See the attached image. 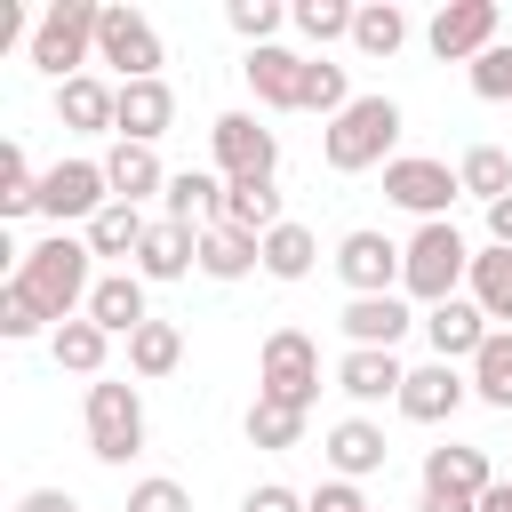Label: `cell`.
Returning <instances> with one entry per match:
<instances>
[{"label":"cell","mask_w":512,"mask_h":512,"mask_svg":"<svg viewBox=\"0 0 512 512\" xmlns=\"http://www.w3.org/2000/svg\"><path fill=\"white\" fill-rule=\"evenodd\" d=\"M88 256H96L88 240H64V232H56V240L24 248V272H16V288H24V296H32V304H40L56 328H64V320H72V304H88V296H96V280H88Z\"/></svg>","instance_id":"6da1fadb"},{"label":"cell","mask_w":512,"mask_h":512,"mask_svg":"<svg viewBox=\"0 0 512 512\" xmlns=\"http://www.w3.org/2000/svg\"><path fill=\"white\" fill-rule=\"evenodd\" d=\"M392 136H400V104L392 96H352L336 120H328V168L336 176H360V168H376L384 152H392Z\"/></svg>","instance_id":"7a4b0ae2"},{"label":"cell","mask_w":512,"mask_h":512,"mask_svg":"<svg viewBox=\"0 0 512 512\" xmlns=\"http://www.w3.org/2000/svg\"><path fill=\"white\" fill-rule=\"evenodd\" d=\"M400 256H408V272H400V280H408V296H424V304H448V296H456V280L472 272V248H464V232H456L448 216H440V224H424Z\"/></svg>","instance_id":"3957f363"},{"label":"cell","mask_w":512,"mask_h":512,"mask_svg":"<svg viewBox=\"0 0 512 512\" xmlns=\"http://www.w3.org/2000/svg\"><path fill=\"white\" fill-rule=\"evenodd\" d=\"M136 448H144V400H136V384L96 376V384H88V456L128 464Z\"/></svg>","instance_id":"277c9868"},{"label":"cell","mask_w":512,"mask_h":512,"mask_svg":"<svg viewBox=\"0 0 512 512\" xmlns=\"http://www.w3.org/2000/svg\"><path fill=\"white\" fill-rule=\"evenodd\" d=\"M96 24H104V8L56 0V8L40 16V32H32V64L56 72V80H80V64H88V48H96Z\"/></svg>","instance_id":"5b68a950"},{"label":"cell","mask_w":512,"mask_h":512,"mask_svg":"<svg viewBox=\"0 0 512 512\" xmlns=\"http://www.w3.org/2000/svg\"><path fill=\"white\" fill-rule=\"evenodd\" d=\"M312 392H320V352H312V336H304V328H272V336H264V384H256V400L312 408Z\"/></svg>","instance_id":"8992f818"},{"label":"cell","mask_w":512,"mask_h":512,"mask_svg":"<svg viewBox=\"0 0 512 512\" xmlns=\"http://www.w3.org/2000/svg\"><path fill=\"white\" fill-rule=\"evenodd\" d=\"M96 64H112L120 88H128V80H160V32H152L136 8H104V24H96Z\"/></svg>","instance_id":"52a82bcc"},{"label":"cell","mask_w":512,"mask_h":512,"mask_svg":"<svg viewBox=\"0 0 512 512\" xmlns=\"http://www.w3.org/2000/svg\"><path fill=\"white\" fill-rule=\"evenodd\" d=\"M208 136H216V168H224V184H248V176H272V168H280V136L256 128L248 112H224Z\"/></svg>","instance_id":"ba28073f"},{"label":"cell","mask_w":512,"mask_h":512,"mask_svg":"<svg viewBox=\"0 0 512 512\" xmlns=\"http://www.w3.org/2000/svg\"><path fill=\"white\" fill-rule=\"evenodd\" d=\"M104 192H112V184H104V160H56V168L40 176V216H56V224H64V216H88V224H96V216L112 208Z\"/></svg>","instance_id":"9c48e42d"},{"label":"cell","mask_w":512,"mask_h":512,"mask_svg":"<svg viewBox=\"0 0 512 512\" xmlns=\"http://www.w3.org/2000/svg\"><path fill=\"white\" fill-rule=\"evenodd\" d=\"M424 40H432V56H440V64H456V56H472V64H480V56L496 48V0H448V8L432 16V32H424Z\"/></svg>","instance_id":"30bf717a"},{"label":"cell","mask_w":512,"mask_h":512,"mask_svg":"<svg viewBox=\"0 0 512 512\" xmlns=\"http://www.w3.org/2000/svg\"><path fill=\"white\" fill-rule=\"evenodd\" d=\"M336 272H344V288H352V296H392V280L408 272V256H400L384 232H344Z\"/></svg>","instance_id":"8fae6325"},{"label":"cell","mask_w":512,"mask_h":512,"mask_svg":"<svg viewBox=\"0 0 512 512\" xmlns=\"http://www.w3.org/2000/svg\"><path fill=\"white\" fill-rule=\"evenodd\" d=\"M384 192H392L400 208H416L424 224H440V208H448L464 184H456V168H440V160H384Z\"/></svg>","instance_id":"7c38bea8"},{"label":"cell","mask_w":512,"mask_h":512,"mask_svg":"<svg viewBox=\"0 0 512 512\" xmlns=\"http://www.w3.org/2000/svg\"><path fill=\"white\" fill-rule=\"evenodd\" d=\"M424 336H432V352L456 368V360H480V344H488L496 328H488V312H480V304L448 296V304H432V312H424Z\"/></svg>","instance_id":"4fadbf2b"},{"label":"cell","mask_w":512,"mask_h":512,"mask_svg":"<svg viewBox=\"0 0 512 512\" xmlns=\"http://www.w3.org/2000/svg\"><path fill=\"white\" fill-rule=\"evenodd\" d=\"M456 400H464V376H456L448 360L408 368V384H400V416H408V424H440V416H456Z\"/></svg>","instance_id":"5bb4252c"},{"label":"cell","mask_w":512,"mask_h":512,"mask_svg":"<svg viewBox=\"0 0 512 512\" xmlns=\"http://www.w3.org/2000/svg\"><path fill=\"white\" fill-rule=\"evenodd\" d=\"M304 64H312V56H288V48H272V40H264V48H248V64H240V72H248V88H256L264 104L296 112V96H304Z\"/></svg>","instance_id":"9a60e30c"},{"label":"cell","mask_w":512,"mask_h":512,"mask_svg":"<svg viewBox=\"0 0 512 512\" xmlns=\"http://www.w3.org/2000/svg\"><path fill=\"white\" fill-rule=\"evenodd\" d=\"M168 120H176L168 80H128L120 88V144H152V136H168Z\"/></svg>","instance_id":"2e32d148"},{"label":"cell","mask_w":512,"mask_h":512,"mask_svg":"<svg viewBox=\"0 0 512 512\" xmlns=\"http://www.w3.org/2000/svg\"><path fill=\"white\" fill-rule=\"evenodd\" d=\"M200 264V232L192 224H152L136 248V280H184Z\"/></svg>","instance_id":"e0dca14e"},{"label":"cell","mask_w":512,"mask_h":512,"mask_svg":"<svg viewBox=\"0 0 512 512\" xmlns=\"http://www.w3.org/2000/svg\"><path fill=\"white\" fill-rule=\"evenodd\" d=\"M344 336H352L360 352H392V344L408 336V304H400V296H352V304H344Z\"/></svg>","instance_id":"ac0fdd59"},{"label":"cell","mask_w":512,"mask_h":512,"mask_svg":"<svg viewBox=\"0 0 512 512\" xmlns=\"http://www.w3.org/2000/svg\"><path fill=\"white\" fill-rule=\"evenodd\" d=\"M88 320H96L104 336H136V328H144V280H136V272H104L96 296H88Z\"/></svg>","instance_id":"d6986e66"},{"label":"cell","mask_w":512,"mask_h":512,"mask_svg":"<svg viewBox=\"0 0 512 512\" xmlns=\"http://www.w3.org/2000/svg\"><path fill=\"white\" fill-rule=\"evenodd\" d=\"M168 224H224V184L208 176V168H184V176H168Z\"/></svg>","instance_id":"ffe728a7"},{"label":"cell","mask_w":512,"mask_h":512,"mask_svg":"<svg viewBox=\"0 0 512 512\" xmlns=\"http://www.w3.org/2000/svg\"><path fill=\"white\" fill-rule=\"evenodd\" d=\"M248 264H264V240L256 232H240V224H208L200 232V272L208 280H240Z\"/></svg>","instance_id":"44dd1931"},{"label":"cell","mask_w":512,"mask_h":512,"mask_svg":"<svg viewBox=\"0 0 512 512\" xmlns=\"http://www.w3.org/2000/svg\"><path fill=\"white\" fill-rule=\"evenodd\" d=\"M336 384L352 392V400H400V384H408V368L392 360V352H344V368H336Z\"/></svg>","instance_id":"7402d4cb"},{"label":"cell","mask_w":512,"mask_h":512,"mask_svg":"<svg viewBox=\"0 0 512 512\" xmlns=\"http://www.w3.org/2000/svg\"><path fill=\"white\" fill-rule=\"evenodd\" d=\"M56 112H64V128H120V88H104V80H64L56 88Z\"/></svg>","instance_id":"603a6c76"},{"label":"cell","mask_w":512,"mask_h":512,"mask_svg":"<svg viewBox=\"0 0 512 512\" xmlns=\"http://www.w3.org/2000/svg\"><path fill=\"white\" fill-rule=\"evenodd\" d=\"M224 224H240V232H280L288 216H280V192H272V176H248V184H224Z\"/></svg>","instance_id":"cb8c5ba5"},{"label":"cell","mask_w":512,"mask_h":512,"mask_svg":"<svg viewBox=\"0 0 512 512\" xmlns=\"http://www.w3.org/2000/svg\"><path fill=\"white\" fill-rule=\"evenodd\" d=\"M424 488H448V496H488V456L480 448H432L424 456Z\"/></svg>","instance_id":"d4e9b609"},{"label":"cell","mask_w":512,"mask_h":512,"mask_svg":"<svg viewBox=\"0 0 512 512\" xmlns=\"http://www.w3.org/2000/svg\"><path fill=\"white\" fill-rule=\"evenodd\" d=\"M104 184H112V192H120V200L136 208V200H144V192H160L168 176H160L152 144H112V160H104Z\"/></svg>","instance_id":"484cf974"},{"label":"cell","mask_w":512,"mask_h":512,"mask_svg":"<svg viewBox=\"0 0 512 512\" xmlns=\"http://www.w3.org/2000/svg\"><path fill=\"white\" fill-rule=\"evenodd\" d=\"M328 464H336L344 480L376 472V464H384V432H376V424H360V416H352V424H336V432H328Z\"/></svg>","instance_id":"4316f807"},{"label":"cell","mask_w":512,"mask_h":512,"mask_svg":"<svg viewBox=\"0 0 512 512\" xmlns=\"http://www.w3.org/2000/svg\"><path fill=\"white\" fill-rule=\"evenodd\" d=\"M472 392H480L488 408H512V328H496V336L480 344V360H472Z\"/></svg>","instance_id":"83f0119b"},{"label":"cell","mask_w":512,"mask_h":512,"mask_svg":"<svg viewBox=\"0 0 512 512\" xmlns=\"http://www.w3.org/2000/svg\"><path fill=\"white\" fill-rule=\"evenodd\" d=\"M472 304H480L488 320H512V248L472 256Z\"/></svg>","instance_id":"f1b7e54d"},{"label":"cell","mask_w":512,"mask_h":512,"mask_svg":"<svg viewBox=\"0 0 512 512\" xmlns=\"http://www.w3.org/2000/svg\"><path fill=\"white\" fill-rule=\"evenodd\" d=\"M456 184H464V192H480V200L496 208V200L512 192V152H496V144H472V152H464V168H456Z\"/></svg>","instance_id":"f546056e"},{"label":"cell","mask_w":512,"mask_h":512,"mask_svg":"<svg viewBox=\"0 0 512 512\" xmlns=\"http://www.w3.org/2000/svg\"><path fill=\"white\" fill-rule=\"evenodd\" d=\"M144 232H152V224H144L128 200H112V208L88 224V248H96V256H136V248H144Z\"/></svg>","instance_id":"4dcf8cb0"},{"label":"cell","mask_w":512,"mask_h":512,"mask_svg":"<svg viewBox=\"0 0 512 512\" xmlns=\"http://www.w3.org/2000/svg\"><path fill=\"white\" fill-rule=\"evenodd\" d=\"M104 328L96 320H64L56 328V368H72V376H104Z\"/></svg>","instance_id":"1f68e13d"},{"label":"cell","mask_w":512,"mask_h":512,"mask_svg":"<svg viewBox=\"0 0 512 512\" xmlns=\"http://www.w3.org/2000/svg\"><path fill=\"white\" fill-rule=\"evenodd\" d=\"M176 360H184V336H176L168 320H144V328L128 336V368H136V376H168Z\"/></svg>","instance_id":"d6a6232c"},{"label":"cell","mask_w":512,"mask_h":512,"mask_svg":"<svg viewBox=\"0 0 512 512\" xmlns=\"http://www.w3.org/2000/svg\"><path fill=\"white\" fill-rule=\"evenodd\" d=\"M24 208H40V176H32L24 144H0V216H24Z\"/></svg>","instance_id":"836d02e7"},{"label":"cell","mask_w":512,"mask_h":512,"mask_svg":"<svg viewBox=\"0 0 512 512\" xmlns=\"http://www.w3.org/2000/svg\"><path fill=\"white\" fill-rule=\"evenodd\" d=\"M264 272H272V280H304V272H312V232H304V224L264 232Z\"/></svg>","instance_id":"e575fe53"},{"label":"cell","mask_w":512,"mask_h":512,"mask_svg":"<svg viewBox=\"0 0 512 512\" xmlns=\"http://www.w3.org/2000/svg\"><path fill=\"white\" fill-rule=\"evenodd\" d=\"M400 40H408V16H400V8H360V16H352V48H360V56H392Z\"/></svg>","instance_id":"d590c367"},{"label":"cell","mask_w":512,"mask_h":512,"mask_svg":"<svg viewBox=\"0 0 512 512\" xmlns=\"http://www.w3.org/2000/svg\"><path fill=\"white\" fill-rule=\"evenodd\" d=\"M296 432H304V408H280V400H256L248 408V440L256 448H296Z\"/></svg>","instance_id":"8d00e7d4"},{"label":"cell","mask_w":512,"mask_h":512,"mask_svg":"<svg viewBox=\"0 0 512 512\" xmlns=\"http://www.w3.org/2000/svg\"><path fill=\"white\" fill-rule=\"evenodd\" d=\"M352 16L360 8H344V0H296V32L304 40H352Z\"/></svg>","instance_id":"74e56055"},{"label":"cell","mask_w":512,"mask_h":512,"mask_svg":"<svg viewBox=\"0 0 512 512\" xmlns=\"http://www.w3.org/2000/svg\"><path fill=\"white\" fill-rule=\"evenodd\" d=\"M352 96H344V64H304V96H296V112H344Z\"/></svg>","instance_id":"f35d334b"},{"label":"cell","mask_w":512,"mask_h":512,"mask_svg":"<svg viewBox=\"0 0 512 512\" xmlns=\"http://www.w3.org/2000/svg\"><path fill=\"white\" fill-rule=\"evenodd\" d=\"M472 96H488V104H504V96H512V48H504V40L472 64Z\"/></svg>","instance_id":"ab89813d"},{"label":"cell","mask_w":512,"mask_h":512,"mask_svg":"<svg viewBox=\"0 0 512 512\" xmlns=\"http://www.w3.org/2000/svg\"><path fill=\"white\" fill-rule=\"evenodd\" d=\"M40 320H48V312L8 280V288H0V336H40Z\"/></svg>","instance_id":"60d3db41"},{"label":"cell","mask_w":512,"mask_h":512,"mask_svg":"<svg viewBox=\"0 0 512 512\" xmlns=\"http://www.w3.org/2000/svg\"><path fill=\"white\" fill-rule=\"evenodd\" d=\"M120 512H192V496H184V488H176V480H136V488H128V504H120Z\"/></svg>","instance_id":"b9f144b4"},{"label":"cell","mask_w":512,"mask_h":512,"mask_svg":"<svg viewBox=\"0 0 512 512\" xmlns=\"http://www.w3.org/2000/svg\"><path fill=\"white\" fill-rule=\"evenodd\" d=\"M272 24H280V8H272V0H232V32H240V40H256V48H264V32H272Z\"/></svg>","instance_id":"7bdbcfd3"},{"label":"cell","mask_w":512,"mask_h":512,"mask_svg":"<svg viewBox=\"0 0 512 512\" xmlns=\"http://www.w3.org/2000/svg\"><path fill=\"white\" fill-rule=\"evenodd\" d=\"M304 512H368V504H360V488H352V480H328V488H320Z\"/></svg>","instance_id":"ee69618b"},{"label":"cell","mask_w":512,"mask_h":512,"mask_svg":"<svg viewBox=\"0 0 512 512\" xmlns=\"http://www.w3.org/2000/svg\"><path fill=\"white\" fill-rule=\"evenodd\" d=\"M240 512H304V504H296L288 488H248V504H240Z\"/></svg>","instance_id":"f6af8a7d"},{"label":"cell","mask_w":512,"mask_h":512,"mask_svg":"<svg viewBox=\"0 0 512 512\" xmlns=\"http://www.w3.org/2000/svg\"><path fill=\"white\" fill-rule=\"evenodd\" d=\"M416 512H480V496H448V488H424Z\"/></svg>","instance_id":"bcb514c9"},{"label":"cell","mask_w":512,"mask_h":512,"mask_svg":"<svg viewBox=\"0 0 512 512\" xmlns=\"http://www.w3.org/2000/svg\"><path fill=\"white\" fill-rule=\"evenodd\" d=\"M16 512H80V504H72V496H64V488H32V496H24V504H16Z\"/></svg>","instance_id":"7dc6e473"},{"label":"cell","mask_w":512,"mask_h":512,"mask_svg":"<svg viewBox=\"0 0 512 512\" xmlns=\"http://www.w3.org/2000/svg\"><path fill=\"white\" fill-rule=\"evenodd\" d=\"M488 232H496V248H512V192L488 208Z\"/></svg>","instance_id":"c3c4849f"},{"label":"cell","mask_w":512,"mask_h":512,"mask_svg":"<svg viewBox=\"0 0 512 512\" xmlns=\"http://www.w3.org/2000/svg\"><path fill=\"white\" fill-rule=\"evenodd\" d=\"M480 512H512V480H496V488L480 496Z\"/></svg>","instance_id":"681fc988"}]
</instances>
